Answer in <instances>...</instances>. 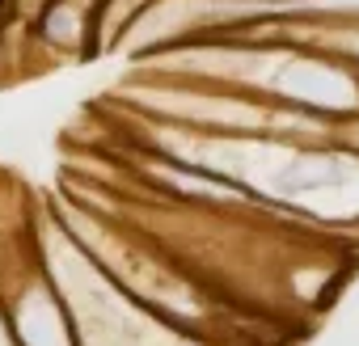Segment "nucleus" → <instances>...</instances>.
I'll list each match as a JSON object with an SVG mask.
<instances>
[{
	"label": "nucleus",
	"instance_id": "2",
	"mask_svg": "<svg viewBox=\"0 0 359 346\" xmlns=\"http://www.w3.org/2000/svg\"><path fill=\"white\" fill-rule=\"evenodd\" d=\"M152 9V0H93V51L114 55L123 47V39L131 34V26Z\"/></svg>",
	"mask_w": 359,
	"mask_h": 346
},
{
	"label": "nucleus",
	"instance_id": "1",
	"mask_svg": "<svg viewBox=\"0 0 359 346\" xmlns=\"http://www.w3.org/2000/svg\"><path fill=\"white\" fill-rule=\"evenodd\" d=\"M30 55L51 64H85L93 51V0H47L30 22Z\"/></svg>",
	"mask_w": 359,
	"mask_h": 346
}]
</instances>
